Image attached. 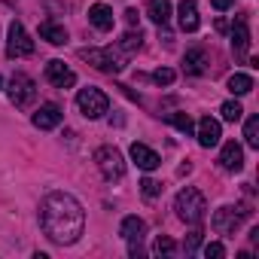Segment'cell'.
<instances>
[{"instance_id": "cell-32", "label": "cell", "mask_w": 259, "mask_h": 259, "mask_svg": "<svg viewBox=\"0 0 259 259\" xmlns=\"http://www.w3.org/2000/svg\"><path fill=\"white\" fill-rule=\"evenodd\" d=\"M125 22L128 25H138V10H125Z\"/></svg>"}, {"instance_id": "cell-21", "label": "cell", "mask_w": 259, "mask_h": 259, "mask_svg": "<svg viewBox=\"0 0 259 259\" xmlns=\"http://www.w3.org/2000/svg\"><path fill=\"white\" fill-rule=\"evenodd\" d=\"M141 46H144V34H141V31H128V34L116 43V49H119L125 58H132L135 52H141Z\"/></svg>"}, {"instance_id": "cell-10", "label": "cell", "mask_w": 259, "mask_h": 259, "mask_svg": "<svg viewBox=\"0 0 259 259\" xmlns=\"http://www.w3.org/2000/svg\"><path fill=\"white\" fill-rule=\"evenodd\" d=\"M46 79H49L55 89H70V85L76 82V73H73L64 61H58V58H55V61H49V64H46Z\"/></svg>"}, {"instance_id": "cell-14", "label": "cell", "mask_w": 259, "mask_h": 259, "mask_svg": "<svg viewBox=\"0 0 259 259\" xmlns=\"http://www.w3.org/2000/svg\"><path fill=\"white\" fill-rule=\"evenodd\" d=\"M220 122L217 119H210V116H204L201 122H198V144L204 147V150H210V147H217L220 144Z\"/></svg>"}, {"instance_id": "cell-28", "label": "cell", "mask_w": 259, "mask_h": 259, "mask_svg": "<svg viewBox=\"0 0 259 259\" xmlns=\"http://www.w3.org/2000/svg\"><path fill=\"white\" fill-rule=\"evenodd\" d=\"M153 79H156L159 85H171V82H174V70H171V67H159V70L153 73Z\"/></svg>"}, {"instance_id": "cell-23", "label": "cell", "mask_w": 259, "mask_h": 259, "mask_svg": "<svg viewBox=\"0 0 259 259\" xmlns=\"http://www.w3.org/2000/svg\"><path fill=\"white\" fill-rule=\"evenodd\" d=\"M244 141H247V147L259 150V116H250L244 122Z\"/></svg>"}, {"instance_id": "cell-20", "label": "cell", "mask_w": 259, "mask_h": 259, "mask_svg": "<svg viewBox=\"0 0 259 259\" xmlns=\"http://www.w3.org/2000/svg\"><path fill=\"white\" fill-rule=\"evenodd\" d=\"M147 16L156 25H168L171 22V0H150V4H147Z\"/></svg>"}, {"instance_id": "cell-1", "label": "cell", "mask_w": 259, "mask_h": 259, "mask_svg": "<svg viewBox=\"0 0 259 259\" xmlns=\"http://www.w3.org/2000/svg\"><path fill=\"white\" fill-rule=\"evenodd\" d=\"M40 226L49 241L55 244H73L85 229V210L82 204L67 192H49L40 204Z\"/></svg>"}, {"instance_id": "cell-11", "label": "cell", "mask_w": 259, "mask_h": 259, "mask_svg": "<svg viewBox=\"0 0 259 259\" xmlns=\"http://www.w3.org/2000/svg\"><path fill=\"white\" fill-rule=\"evenodd\" d=\"M61 119H64V110H61L58 104H43V107L34 113V125L40 128V132H49V128L61 125Z\"/></svg>"}, {"instance_id": "cell-24", "label": "cell", "mask_w": 259, "mask_h": 259, "mask_svg": "<svg viewBox=\"0 0 259 259\" xmlns=\"http://www.w3.org/2000/svg\"><path fill=\"white\" fill-rule=\"evenodd\" d=\"M165 119L177 128V132H183V135H192V128H195V125H192V119H189V113H168Z\"/></svg>"}, {"instance_id": "cell-8", "label": "cell", "mask_w": 259, "mask_h": 259, "mask_svg": "<svg viewBox=\"0 0 259 259\" xmlns=\"http://www.w3.org/2000/svg\"><path fill=\"white\" fill-rule=\"evenodd\" d=\"M247 213H250V210H241V207H220V210L213 213L210 226H213L217 235H235V232L241 229V223L247 220Z\"/></svg>"}, {"instance_id": "cell-15", "label": "cell", "mask_w": 259, "mask_h": 259, "mask_svg": "<svg viewBox=\"0 0 259 259\" xmlns=\"http://www.w3.org/2000/svg\"><path fill=\"white\" fill-rule=\"evenodd\" d=\"M177 16H180V31H186V34L198 31L201 19H198V7H195V0H180Z\"/></svg>"}, {"instance_id": "cell-25", "label": "cell", "mask_w": 259, "mask_h": 259, "mask_svg": "<svg viewBox=\"0 0 259 259\" xmlns=\"http://www.w3.org/2000/svg\"><path fill=\"white\" fill-rule=\"evenodd\" d=\"M153 253H156V256H171V253H177V244H174L168 235H159L156 244H153Z\"/></svg>"}, {"instance_id": "cell-31", "label": "cell", "mask_w": 259, "mask_h": 259, "mask_svg": "<svg viewBox=\"0 0 259 259\" xmlns=\"http://www.w3.org/2000/svg\"><path fill=\"white\" fill-rule=\"evenodd\" d=\"M210 4H213V10H220V13H223V10H229V7L235 4V0H210Z\"/></svg>"}, {"instance_id": "cell-29", "label": "cell", "mask_w": 259, "mask_h": 259, "mask_svg": "<svg viewBox=\"0 0 259 259\" xmlns=\"http://www.w3.org/2000/svg\"><path fill=\"white\" fill-rule=\"evenodd\" d=\"M204 256H207V259H223V256H226V247H223L220 241H210V244L204 247Z\"/></svg>"}, {"instance_id": "cell-7", "label": "cell", "mask_w": 259, "mask_h": 259, "mask_svg": "<svg viewBox=\"0 0 259 259\" xmlns=\"http://www.w3.org/2000/svg\"><path fill=\"white\" fill-rule=\"evenodd\" d=\"M7 55H10V58H28V55H34V40H31V34L25 31L22 22H13V25H10Z\"/></svg>"}, {"instance_id": "cell-30", "label": "cell", "mask_w": 259, "mask_h": 259, "mask_svg": "<svg viewBox=\"0 0 259 259\" xmlns=\"http://www.w3.org/2000/svg\"><path fill=\"white\" fill-rule=\"evenodd\" d=\"M198 244H201V232H192V235L186 238V244H183V250H186V253H192V250H195Z\"/></svg>"}, {"instance_id": "cell-19", "label": "cell", "mask_w": 259, "mask_h": 259, "mask_svg": "<svg viewBox=\"0 0 259 259\" xmlns=\"http://www.w3.org/2000/svg\"><path fill=\"white\" fill-rule=\"evenodd\" d=\"M40 37H43L46 43H52V46H64V43H67V31H64V25H58V22H43V25H40Z\"/></svg>"}, {"instance_id": "cell-18", "label": "cell", "mask_w": 259, "mask_h": 259, "mask_svg": "<svg viewBox=\"0 0 259 259\" xmlns=\"http://www.w3.org/2000/svg\"><path fill=\"white\" fill-rule=\"evenodd\" d=\"M183 67H186V73H192V76H201V73L207 70V52H204L201 46L189 49V52H186V58H183Z\"/></svg>"}, {"instance_id": "cell-2", "label": "cell", "mask_w": 259, "mask_h": 259, "mask_svg": "<svg viewBox=\"0 0 259 259\" xmlns=\"http://www.w3.org/2000/svg\"><path fill=\"white\" fill-rule=\"evenodd\" d=\"M174 210H177V217H180L183 223L198 226V223L204 220L207 201H204V195H201L198 189L186 186V189H180V192H177V198H174Z\"/></svg>"}, {"instance_id": "cell-27", "label": "cell", "mask_w": 259, "mask_h": 259, "mask_svg": "<svg viewBox=\"0 0 259 259\" xmlns=\"http://www.w3.org/2000/svg\"><path fill=\"white\" fill-rule=\"evenodd\" d=\"M162 189H165V186H162L159 180H153V177H144V180H141V192H144L147 198H156V195H162Z\"/></svg>"}, {"instance_id": "cell-3", "label": "cell", "mask_w": 259, "mask_h": 259, "mask_svg": "<svg viewBox=\"0 0 259 259\" xmlns=\"http://www.w3.org/2000/svg\"><path fill=\"white\" fill-rule=\"evenodd\" d=\"M79 58L82 61H89L95 70H101V73H122L125 70V55L119 52V49H113V46H107V49H82L79 52Z\"/></svg>"}, {"instance_id": "cell-6", "label": "cell", "mask_w": 259, "mask_h": 259, "mask_svg": "<svg viewBox=\"0 0 259 259\" xmlns=\"http://www.w3.org/2000/svg\"><path fill=\"white\" fill-rule=\"evenodd\" d=\"M10 101L19 110H28L37 101V82L28 73H13V79H10Z\"/></svg>"}, {"instance_id": "cell-16", "label": "cell", "mask_w": 259, "mask_h": 259, "mask_svg": "<svg viewBox=\"0 0 259 259\" xmlns=\"http://www.w3.org/2000/svg\"><path fill=\"white\" fill-rule=\"evenodd\" d=\"M89 22H92L98 31H113L116 16H113L110 7H104V4H92V7H89Z\"/></svg>"}, {"instance_id": "cell-13", "label": "cell", "mask_w": 259, "mask_h": 259, "mask_svg": "<svg viewBox=\"0 0 259 259\" xmlns=\"http://www.w3.org/2000/svg\"><path fill=\"white\" fill-rule=\"evenodd\" d=\"M220 168H223V171H241V168H244V150H241V144L229 141V144L223 147V153H220Z\"/></svg>"}, {"instance_id": "cell-9", "label": "cell", "mask_w": 259, "mask_h": 259, "mask_svg": "<svg viewBox=\"0 0 259 259\" xmlns=\"http://www.w3.org/2000/svg\"><path fill=\"white\" fill-rule=\"evenodd\" d=\"M250 49V19L247 16H238L235 25H232V52L238 58H244Z\"/></svg>"}, {"instance_id": "cell-26", "label": "cell", "mask_w": 259, "mask_h": 259, "mask_svg": "<svg viewBox=\"0 0 259 259\" xmlns=\"http://www.w3.org/2000/svg\"><path fill=\"white\" fill-rule=\"evenodd\" d=\"M220 113H223V119H226V122H238V119L244 116V107H241L238 101H226Z\"/></svg>"}, {"instance_id": "cell-17", "label": "cell", "mask_w": 259, "mask_h": 259, "mask_svg": "<svg viewBox=\"0 0 259 259\" xmlns=\"http://www.w3.org/2000/svg\"><path fill=\"white\" fill-rule=\"evenodd\" d=\"M144 232H147V223H144L141 217H125L122 226H119V235H122L128 244H141Z\"/></svg>"}, {"instance_id": "cell-5", "label": "cell", "mask_w": 259, "mask_h": 259, "mask_svg": "<svg viewBox=\"0 0 259 259\" xmlns=\"http://www.w3.org/2000/svg\"><path fill=\"white\" fill-rule=\"evenodd\" d=\"M95 165L107 180H122L125 177V159L116 147H98L95 150Z\"/></svg>"}, {"instance_id": "cell-33", "label": "cell", "mask_w": 259, "mask_h": 259, "mask_svg": "<svg viewBox=\"0 0 259 259\" xmlns=\"http://www.w3.org/2000/svg\"><path fill=\"white\" fill-rule=\"evenodd\" d=\"M0 85H4V79H0Z\"/></svg>"}, {"instance_id": "cell-12", "label": "cell", "mask_w": 259, "mask_h": 259, "mask_svg": "<svg viewBox=\"0 0 259 259\" xmlns=\"http://www.w3.org/2000/svg\"><path fill=\"white\" fill-rule=\"evenodd\" d=\"M132 159H135V165H138L141 171H156V168L162 165L159 153L150 150L147 144H132Z\"/></svg>"}, {"instance_id": "cell-22", "label": "cell", "mask_w": 259, "mask_h": 259, "mask_svg": "<svg viewBox=\"0 0 259 259\" xmlns=\"http://www.w3.org/2000/svg\"><path fill=\"white\" fill-rule=\"evenodd\" d=\"M229 92H232V95H247V92H253V76H247V73H232V76H229Z\"/></svg>"}, {"instance_id": "cell-4", "label": "cell", "mask_w": 259, "mask_h": 259, "mask_svg": "<svg viewBox=\"0 0 259 259\" xmlns=\"http://www.w3.org/2000/svg\"><path fill=\"white\" fill-rule=\"evenodd\" d=\"M76 107H79L82 116H89V119H101V116L110 110V98H107L101 89L89 85V89H82V92L76 95Z\"/></svg>"}]
</instances>
